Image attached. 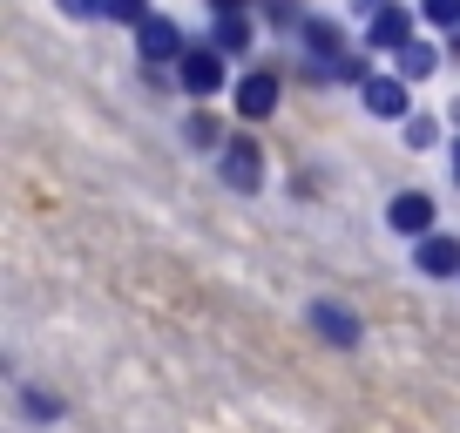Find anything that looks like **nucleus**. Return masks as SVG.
Returning a JSON list of instances; mask_svg holds the SVG:
<instances>
[{
    "label": "nucleus",
    "instance_id": "nucleus-1",
    "mask_svg": "<svg viewBox=\"0 0 460 433\" xmlns=\"http://www.w3.org/2000/svg\"><path fill=\"white\" fill-rule=\"evenodd\" d=\"M176 82H183V95H197V102H210L217 88L230 82L224 75V55H217V48H190L183 61H176Z\"/></svg>",
    "mask_w": 460,
    "mask_h": 433
},
{
    "label": "nucleus",
    "instance_id": "nucleus-2",
    "mask_svg": "<svg viewBox=\"0 0 460 433\" xmlns=\"http://www.w3.org/2000/svg\"><path fill=\"white\" fill-rule=\"evenodd\" d=\"M433 216H440V203H433L427 190H400V197L386 203V224L400 237H413V244H420V237H433Z\"/></svg>",
    "mask_w": 460,
    "mask_h": 433
},
{
    "label": "nucleus",
    "instance_id": "nucleus-3",
    "mask_svg": "<svg viewBox=\"0 0 460 433\" xmlns=\"http://www.w3.org/2000/svg\"><path fill=\"white\" fill-rule=\"evenodd\" d=\"M359 102H366V116H379V122H406V75H366Z\"/></svg>",
    "mask_w": 460,
    "mask_h": 433
},
{
    "label": "nucleus",
    "instance_id": "nucleus-4",
    "mask_svg": "<svg viewBox=\"0 0 460 433\" xmlns=\"http://www.w3.org/2000/svg\"><path fill=\"white\" fill-rule=\"evenodd\" d=\"M136 55L149 61V68H156V61H183L190 48H183V28H176V21H163V14H149L143 28H136Z\"/></svg>",
    "mask_w": 460,
    "mask_h": 433
},
{
    "label": "nucleus",
    "instance_id": "nucleus-5",
    "mask_svg": "<svg viewBox=\"0 0 460 433\" xmlns=\"http://www.w3.org/2000/svg\"><path fill=\"white\" fill-rule=\"evenodd\" d=\"M413 41V14H406V7H379L373 21H366V48H373V55H400V48Z\"/></svg>",
    "mask_w": 460,
    "mask_h": 433
},
{
    "label": "nucleus",
    "instance_id": "nucleus-6",
    "mask_svg": "<svg viewBox=\"0 0 460 433\" xmlns=\"http://www.w3.org/2000/svg\"><path fill=\"white\" fill-rule=\"evenodd\" d=\"M278 95H285V88H278V75H271V68H251L244 82H237V116H244V122H271Z\"/></svg>",
    "mask_w": 460,
    "mask_h": 433
},
{
    "label": "nucleus",
    "instance_id": "nucleus-7",
    "mask_svg": "<svg viewBox=\"0 0 460 433\" xmlns=\"http://www.w3.org/2000/svg\"><path fill=\"white\" fill-rule=\"evenodd\" d=\"M224 183L230 190H258L264 183V149L251 143V136H230L224 143Z\"/></svg>",
    "mask_w": 460,
    "mask_h": 433
},
{
    "label": "nucleus",
    "instance_id": "nucleus-8",
    "mask_svg": "<svg viewBox=\"0 0 460 433\" xmlns=\"http://www.w3.org/2000/svg\"><path fill=\"white\" fill-rule=\"evenodd\" d=\"M413 271H427V278H460V237H447V231L420 237V244H413Z\"/></svg>",
    "mask_w": 460,
    "mask_h": 433
},
{
    "label": "nucleus",
    "instance_id": "nucleus-9",
    "mask_svg": "<svg viewBox=\"0 0 460 433\" xmlns=\"http://www.w3.org/2000/svg\"><path fill=\"white\" fill-rule=\"evenodd\" d=\"M305 48H312V55H318V68L312 75H325L332 68V61H345V28H339V21H318V14H305Z\"/></svg>",
    "mask_w": 460,
    "mask_h": 433
},
{
    "label": "nucleus",
    "instance_id": "nucleus-10",
    "mask_svg": "<svg viewBox=\"0 0 460 433\" xmlns=\"http://www.w3.org/2000/svg\"><path fill=\"white\" fill-rule=\"evenodd\" d=\"M312 325H318V339H332V346H359V318L345 312V305H332V298H312Z\"/></svg>",
    "mask_w": 460,
    "mask_h": 433
},
{
    "label": "nucleus",
    "instance_id": "nucleus-11",
    "mask_svg": "<svg viewBox=\"0 0 460 433\" xmlns=\"http://www.w3.org/2000/svg\"><path fill=\"white\" fill-rule=\"evenodd\" d=\"M433 68H440V48H433V41H420V34H413V41L400 48V68H393V75H406V82H427Z\"/></svg>",
    "mask_w": 460,
    "mask_h": 433
},
{
    "label": "nucleus",
    "instance_id": "nucleus-12",
    "mask_svg": "<svg viewBox=\"0 0 460 433\" xmlns=\"http://www.w3.org/2000/svg\"><path fill=\"white\" fill-rule=\"evenodd\" d=\"M210 48H217V55H244V48H251V21L244 14H217Z\"/></svg>",
    "mask_w": 460,
    "mask_h": 433
},
{
    "label": "nucleus",
    "instance_id": "nucleus-13",
    "mask_svg": "<svg viewBox=\"0 0 460 433\" xmlns=\"http://www.w3.org/2000/svg\"><path fill=\"white\" fill-rule=\"evenodd\" d=\"M420 21L427 28H460V0H420Z\"/></svg>",
    "mask_w": 460,
    "mask_h": 433
},
{
    "label": "nucleus",
    "instance_id": "nucleus-14",
    "mask_svg": "<svg viewBox=\"0 0 460 433\" xmlns=\"http://www.w3.org/2000/svg\"><path fill=\"white\" fill-rule=\"evenodd\" d=\"M440 143V122L433 116H406V149H433Z\"/></svg>",
    "mask_w": 460,
    "mask_h": 433
},
{
    "label": "nucleus",
    "instance_id": "nucleus-15",
    "mask_svg": "<svg viewBox=\"0 0 460 433\" xmlns=\"http://www.w3.org/2000/svg\"><path fill=\"white\" fill-rule=\"evenodd\" d=\"M109 21H129V28H143V21H149V0H109Z\"/></svg>",
    "mask_w": 460,
    "mask_h": 433
},
{
    "label": "nucleus",
    "instance_id": "nucleus-16",
    "mask_svg": "<svg viewBox=\"0 0 460 433\" xmlns=\"http://www.w3.org/2000/svg\"><path fill=\"white\" fill-rule=\"evenodd\" d=\"M68 21H95V14H109V0H55Z\"/></svg>",
    "mask_w": 460,
    "mask_h": 433
},
{
    "label": "nucleus",
    "instance_id": "nucleus-17",
    "mask_svg": "<svg viewBox=\"0 0 460 433\" xmlns=\"http://www.w3.org/2000/svg\"><path fill=\"white\" fill-rule=\"evenodd\" d=\"M325 75H332V82H366V75H373V68H366V61H359V55H345V61H332V68H325Z\"/></svg>",
    "mask_w": 460,
    "mask_h": 433
},
{
    "label": "nucleus",
    "instance_id": "nucleus-18",
    "mask_svg": "<svg viewBox=\"0 0 460 433\" xmlns=\"http://www.w3.org/2000/svg\"><path fill=\"white\" fill-rule=\"evenodd\" d=\"M264 14H271V21H291V28H305V14H298V0H264Z\"/></svg>",
    "mask_w": 460,
    "mask_h": 433
},
{
    "label": "nucleus",
    "instance_id": "nucleus-19",
    "mask_svg": "<svg viewBox=\"0 0 460 433\" xmlns=\"http://www.w3.org/2000/svg\"><path fill=\"white\" fill-rule=\"evenodd\" d=\"M190 143H217V122L210 116H190Z\"/></svg>",
    "mask_w": 460,
    "mask_h": 433
},
{
    "label": "nucleus",
    "instance_id": "nucleus-20",
    "mask_svg": "<svg viewBox=\"0 0 460 433\" xmlns=\"http://www.w3.org/2000/svg\"><path fill=\"white\" fill-rule=\"evenodd\" d=\"M28 413H34V420H55V413H61V406H55V400H48V393H28Z\"/></svg>",
    "mask_w": 460,
    "mask_h": 433
},
{
    "label": "nucleus",
    "instance_id": "nucleus-21",
    "mask_svg": "<svg viewBox=\"0 0 460 433\" xmlns=\"http://www.w3.org/2000/svg\"><path fill=\"white\" fill-rule=\"evenodd\" d=\"M210 14H244V0H210Z\"/></svg>",
    "mask_w": 460,
    "mask_h": 433
},
{
    "label": "nucleus",
    "instance_id": "nucleus-22",
    "mask_svg": "<svg viewBox=\"0 0 460 433\" xmlns=\"http://www.w3.org/2000/svg\"><path fill=\"white\" fill-rule=\"evenodd\" d=\"M454 183H460V143H454Z\"/></svg>",
    "mask_w": 460,
    "mask_h": 433
}]
</instances>
